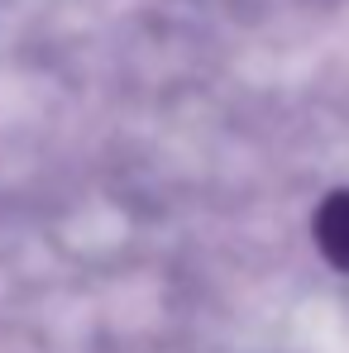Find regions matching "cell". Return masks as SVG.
I'll return each instance as SVG.
<instances>
[{
  "label": "cell",
  "instance_id": "6da1fadb",
  "mask_svg": "<svg viewBox=\"0 0 349 353\" xmlns=\"http://www.w3.org/2000/svg\"><path fill=\"white\" fill-rule=\"evenodd\" d=\"M316 243L335 272H349V191H330L316 210Z\"/></svg>",
  "mask_w": 349,
  "mask_h": 353
}]
</instances>
